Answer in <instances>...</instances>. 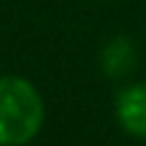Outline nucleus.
<instances>
[{"instance_id": "obj_1", "label": "nucleus", "mask_w": 146, "mask_h": 146, "mask_svg": "<svg viewBox=\"0 0 146 146\" xmlns=\"http://www.w3.org/2000/svg\"><path fill=\"white\" fill-rule=\"evenodd\" d=\"M46 118L38 87L18 74H0V146L31 144Z\"/></svg>"}, {"instance_id": "obj_2", "label": "nucleus", "mask_w": 146, "mask_h": 146, "mask_svg": "<svg viewBox=\"0 0 146 146\" xmlns=\"http://www.w3.org/2000/svg\"><path fill=\"white\" fill-rule=\"evenodd\" d=\"M118 126L136 139H146V82L126 85L113 103Z\"/></svg>"}, {"instance_id": "obj_3", "label": "nucleus", "mask_w": 146, "mask_h": 146, "mask_svg": "<svg viewBox=\"0 0 146 146\" xmlns=\"http://www.w3.org/2000/svg\"><path fill=\"white\" fill-rule=\"evenodd\" d=\"M139 62V51H136V44L128 38V36H115L110 38L103 51H100V64H103V72L113 80L118 77H126L128 72H133Z\"/></svg>"}]
</instances>
